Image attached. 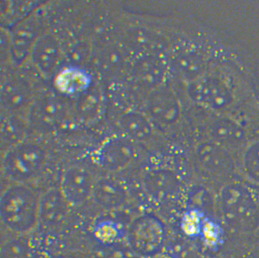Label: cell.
Listing matches in <instances>:
<instances>
[{
    "mask_svg": "<svg viewBox=\"0 0 259 258\" xmlns=\"http://www.w3.org/2000/svg\"><path fill=\"white\" fill-rule=\"evenodd\" d=\"M40 196L25 183H14L3 191L0 214L3 225L13 235L26 236L38 224Z\"/></svg>",
    "mask_w": 259,
    "mask_h": 258,
    "instance_id": "obj_1",
    "label": "cell"
},
{
    "mask_svg": "<svg viewBox=\"0 0 259 258\" xmlns=\"http://www.w3.org/2000/svg\"><path fill=\"white\" fill-rule=\"evenodd\" d=\"M221 207L223 216L232 227L242 232L254 230L259 225V207L248 189L232 183L223 189Z\"/></svg>",
    "mask_w": 259,
    "mask_h": 258,
    "instance_id": "obj_2",
    "label": "cell"
},
{
    "mask_svg": "<svg viewBox=\"0 0 259 258\" xmlns=\"http://www.w3.org/2000/svg\"><path fill=\"white\" fill-rule=\"evenodd\" d=\"M46 160L44 147L24 141L7 149L2 160V170L14 183H26L39 174Z\"/></svg>",
    "mask_w": 259,
    "mask_h": 258,
    "instance_id": "obj_3",
    "label": "cell"
},
{
    "mask_svg": "<svg viewBox=\"0 0 259 258\" xmlns=\"http://www.w3.org/2000/svg\"><path fill=\"white\" fill-rule=\"evenodd\" d=\"M187 93L198 105L214 110L228 108L233 102L232 85L215 74H204L187 85Z\"/></svg>",
    "mask_w": 259,
    "mask_h": 258,
    "instance_id": "obj_4",
    "label": "cell"
},
{
    "mask_svg": "<svg viewBox=\"0 0 259 258\" xmlns=\"http://www.w3.org/2000/svg\"><path fill=\"white\" fill-rule=\"evenodd\" d=\"M69 106L62 97L54 94L40 97L29 107V122L44 133L56 131L66 123Z\"/></svg>",
    "mask_w": 259,
    "mask_h": 258,
    "instance_id": "obj_5",
    "label": "cell"
},
{
    "mask_svg": "<svg viewBox=\"0 0 259 258\" xmlns=\"http://www.w3.org/2000/svg\"><path fill=\"white\" fill-rule=\"evenodd\" d=\"M145 110L152 123L162 128L174 125L181 114L178 97L174 90L165 85L147 94Z\"/></svg>",
    "mask_w": 259,
    "mask_h": 258,
    "instance_id": "obj_6",
    "label": "cell"
},
{
    "mask_svg": "<svg viewBox=\"0 0 259 258\" xmlns=\"http://www.w3.org/2000/svg\"><path fill=\"white\" fill-rule=\"evenodd\" d=\"M165 231L161 222L151 216L137 219L131 227L128 239L137 253L142 255L156 254L161 249Z\"/></svg>",
    "mask_w": 259,
    "mask_h": 258,
    "instance_id": "obj_7",
    "label": "cell"
},
{
    "mask_svg": "<svg viewBox=\"0 0 259 258\" xmlns=\"http://www.w3.org/2000/svg\"><path fill=\"white\" fill-rule=\"evenodd\" d=\"M169 68L168 62L160 54L139 56L133 62L130 73L137 86L147 94L165 85Z\"/></svg>",
    "mask_w": 259,
    "mask_h": 258,
    "instance_id": "obj_8",
    "label": "cell"
},
{
    "mask_svg": "<svg viewBox=\"0 0 259 258\" xmlns=\"http://www.w3.org/2000/svg\"><path fill=\"white\" fill-rule=\"evenodd\" d=\"M95 182L88 169L74 165L64 171L59 189L71 206H80L92 198Z\"/></svg>",
    "mask_w": 259,
    "mask_h": 258,
    "instance_id": "obj_9",
    "label": "cell"
},
{
    "mask_svg": "<svg viewBox=\"0 0 259 258\" xmlns=\"http://www.w3.org/2000/svg\"><path fill=\"white\" fill-rule=\"evenodd\" d=\"M101 75L109 80L122 78L130 72L133 62L131 53L123 44L108 42L103 44L95 57Z\"/></svg>",
    "mask_w": 259,
    "mask_h": 258,
    "instance_id": "obj_10",
    "label": "cell"
},
{
    "mask_svg": "<svg viewBox=\"0 0 259 258\" xmlns=\"http://www.w3.org/2000/svg\"><path fill=\"white\" fill-rule=\"evenodd\" d=\"M138 153L134 142L125 138H115L106 142L98 150L97 160L105 170L117 172L124 170L133 163Z\"/></svg>",
    "mask_w": 259,
    "mask_h": 258,
    "instance_id": "obj_11",
    "label": "cell"
},
{
    "mask_svg": "<svg viewBox=\"0 0 259 258\" xmlns=\"http://www.w3.org/2000/svg\"><path fill=\"white\" fill-rule=\"evenodd\" d=\"M70 206L60 189H49L40 196L38 224L48 229L61 226L66 220Z\"/></svg>",
    "mask_w": 259,
    "mask_h": 258,
    "instance_id": "obj_12",
    "label": "cell"
},
{
    "mask_svg": "<svg viewBox=\"0 0 259 258\" xmlns=\"http://www.w3.org/2000/svg\"><path fill=\"white\" fill-rule=\"evenodd\" d=\"M196 158L201 168L213 176H225L234 169L233 160L227 149L213 141L199 145Z\"/></svg>",
    "mask_w": 259,
    "mask_h": 258,
    "instance_id": "obj_13",
    "label": "cell"
},
{
    "mask_svg": "<svg viewBox=\"0 0 259 258\" xmlns=\"http://www.w3.org/2000/svg\"><path fill=\"white\" fill-rule=\"evenodd\" d=\"M32 62L41 75L49 76L54 73L61 60L59 41L52 35L38 37L30 53Z\"/></svg>",
    "mask_w": 259,
    "mask_h": 258,
    "instance_id": "obj_14",
    "label": "cell"
},
{
    "mask_svg": "<svg viewBox=\"0 0 259 258\" xmlns=\"http://www.w3.org/2000/svg\"><path fill=\"white\" fill-rule=\"evenodd\" d=\"M39 22L36 17L26 18L15 26L11 35V50L14 60L21 64L29 54L36 41Z\"/></svg>",
    "mask_w": 259,
    "mask_h": 258,
    "instance_id": "obj_15",
    "label": "cell"
},
{
    "mask_svg": "<svg viewBox=\"0 0 259 258\" xmlns=\"http://www.w3.org/2000/svg\"><path fill=\"white\" fill-rule=\"evenodd\" d=\"M146 191L157 200H164L177 193L180 182L177 175L166 169L152 170L145 175Z\"/></svg>",
    "mask_w": 259,
    "mask_h": 258,
    "instance_id": "obj_16",
    "label": "cell"
},
{
    "mask_svg": "<svg viewBox=\"0 0 259 258\" xmlns=\"http://www.w3.org/2000/svg\"><path fill=\"white\" fill-rule=\"evenodd\" d=\"M123 45L130 52L138 53L139 56L148 54H160L164 40L159 34L143 28L128 29L125 35Z\"/></svg>",
    "mask_w": 259,
    "mask_h": 258,
    "instance_id": "obj_17",
    "label": "cell"
},
{
    "mask_svg": "<svg viewBox=\"0 0 259 258\" xmlns=\"http://www.w3.org/2000/svg\"><path fill=\"white\" fill-rule=\"evenodd\" d=\"M168 63L176 74L188 84L204 75V59L197 52L191 49H183L175 53Z\"/></svg>",
    "mask_w": 259,
    "mask_h": 258,
    "instance_id": "obj_18",
    "label": "cell"
},
{
    "mask_svg": "<svg viewBox=\"0 0 259 258\" xmlns=\"http://www.w3.org/2000/svg\"><path fill=\"white\" fill-rule=\"evenodd\" d=\"M125 137L134 143L147 141L153 135V124L147 115L135 111L124 113L118 120Z\"/></svg>",
    "mask_w": 259,
    "mask_h": 258,
    "instance_id": "obj_19",
    "label": "cell"
},
{
    "mask_svg": "<svg viewBox=\"0 0 259 258\" xmlns=\"http://www.w3.org/2000/svg\"><path fill=\"white\" fill-rule=\"evenodd\" d=\"M92 198L105 209H117L126 201L127 192L118 181L102 178L95 182Z\"/></svg>",
    "mask_w": 259,
    "mask_h": 258,
    "instance_id": "obj_20",
    "label": "cell"
},
{
    "mask_svg": "<svg viewBox=\"0 0 259 258\" xmlns=\"http://www.w3.org/2000/svg\"><path fill=\"white\" fill-rule=\"evenodd\" d=\"M209 132L212 141L226 149L240 146L245 139L242 126L228 118H220L213 121Z\"/></svg>",
    "mask_w": 259,
    "mask_h": 258,
    "instance_id": "obj_21",
    "label": "cell"
},
{
    "mask_svg": "<svg viewBox=\"0 0 259 258\" xmlns=\"http://www.w3.org/2000/svg\"><path fill=\"white\" fill-rule=\"evenodd\" d=\"M55 82L61 93L66 95H80L91 87L92 78L90 75L81 68L69 66L58 74Z\"/></svg>",
    "mask_w": 259,
    "mask_h": 258,
    "instance_id": "obj_22",
    "label": "cell"
},
{
    "mask_svg": "<svg viewBox=\"0 0 259 258\" xmlns=\"http://www.w3.org/2000/svg\"><path fill=\"white\" fill-rule=\"evenodd\" d=\"M2 105L10 114L23 111L31 102V94L28 86L19 79H11L1 90Z\"/></svg>",
    "mask_w": 259,
    "mask_h": 258,
    "instance_id": "obj_23",
    "label": "cell"
},
{
    "mask_svg": "<svg viewBox=\"0 0 259 258\" xmlns=\"http://www.w3.org/2000/svg\"><path fill=\"white\" fill-rule=\"evenodd\" d=\"M102 109L101 94L95 89L89 88L79 95L76 106L77 117L83 122L90 123L99 116Z\"/></svg>",
    "mask_w": 259,
    "mask_h": 258,
    "instance_id": "obj_24",
    "label": "cell"
},
{
    "mask_svg": "<svg viewBox=\"0 0 259 258\" xmlns=\"http://www.w3.org/2000/svg\"><path fill=\"white\" fill-rule=\"evenodd\" d=\"M26 134L25 124L20 118L10 113L2 116L1 138L8 149L25 141Z\"/></svg>",
    "mask_w": 259,
    "mask_h": 258,
    "instance_id": "obj_25",
    "label": "cell"
},
{
    "mask_svg": "<svg viewBox=\"0 0 259 258\" xmlns=\"http://www.w3.org/2000/svg\"><path fill=\"white\" fill-rule=\"evenodd\" d=\"M24 236L14 235L2 242L1 258H40L32 243Z\"/></svg>",
    "mask_w": 259,
    "mask_h": 258,
    "instance_id": "obj_26",
    "label": "cell"
},
{
    "mask_svg": "<svg viewBox=\"0 0 259 258\" xmlns=\"http://www.w3.org/2000/svg\"><path fill=\"white\" fill-rule=\"evenodd\" d=\"M243 168L250 179L259 183V140L246 148L243 156Z\"/></svg>",
    "mask_w": 259,
    "mask_h": 258,
    "instance_id": "obj_27",
    "label": "cell"
},
{
    "mask_svg": "<svg viewBox=\"0 0 259 258\" xmlns=\"http://www.w3.org/2000/svg\"><path fill=\"white\" fill-rule=\"evenodd\" d=\"M90 47L88 43H79L72 47L68 54V59L71 62V67H79V65L83 63L90 55Z\"/></svg>",
    "mask_w": 259,
    "mask_h": 258,
    "instance_id": "obj_28",
    "label": "cell"
},
{
    "mask_svg": "<svg viewBox=\"0 0 259 258\" xmlns=\"http://www.w3.org/2000/svg\"><path fill=\"white\" fill-rule=\"evenodd\" d=\"M60 258H77V257H73V256H64V257H60Z\"/></svg>",
    "mask_w": 259,
    "mask_h": 258,
    "instance_id": "obj_29",
    "label": "cell"
}]
</instances>
